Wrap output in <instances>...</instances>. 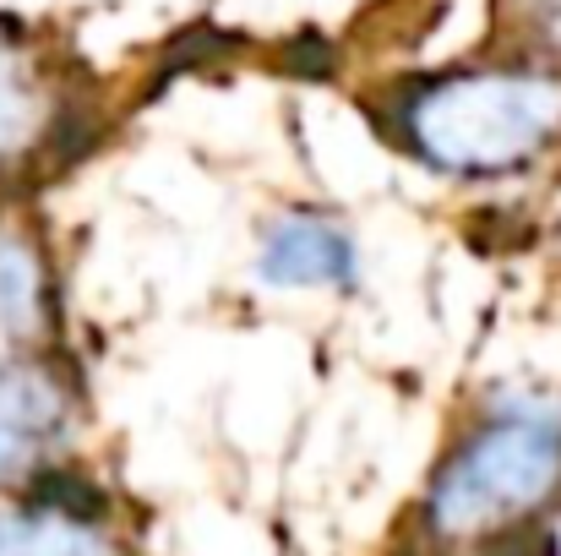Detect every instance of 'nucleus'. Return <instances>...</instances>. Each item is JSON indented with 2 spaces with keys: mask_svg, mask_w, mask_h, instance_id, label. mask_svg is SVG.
<instances>
[{
  "mask_svg": "<svg viewBox=\"0 0 561 556\" xmlns=\"http://www.w3.org/2000/svg\"><path fill=\"white\" fill-rule=\"evenodd\" d=\"M561 387L491 382L447 425L398 556H557Z\"/></svg>",
  "mask_w": 561,
  "mask_h": 556,
  "instance_id": "nucleus-1",
  "label": "nucleus"
},
{
  "mask_svg": "<svg viewBox=\"0 0 561 556\" xmlns=\"http://www.w3.org/2000/svg\"><path fill=\"white\" fill-rule=\"evenodd\" d=\"M366 115L409 170L458 191H502L561 170V66L502 44L387 77Z\"/></svg>",
  "mask_w": 561,
  "mask_h": 556,
  "instance_id": "nucleus-2",
  "label": "nucleus"
},
{
  "mask_svg": "<svg viewBox=\"0 0 561 556\" xmlns=\"http://www.w3.org/2000/svg\"><path fill=\"white\" fill-rule=\"evenodd\" d=\"M104 132V104L77 60L27 16L0 11V196L77 164Z\"/></svg>",
  "mask_w": 561,
  "mask_h": 556,
  "instance_id": "nucleus-3",
  "label": "nucleus"
},
{
  "mask_svg": "<svg viewBox=\"0 0 561 556\" xmlns=\"http://www.w3.org/2000/svg\"><path fill=\"white\" fill-rule=\"evenodd\" d=\"M0 556H142V541L121 491L71 458L0 497Z\"/></svg>",
  "mask_w": 561,
  "mask_h": 556,
  "instance_id": "nucleus-4",
  "label": "nucleus"
},
{
  "mask_svg": "<svg viewBox=\"0 0 561 556\" xmlns=\"http://www.w3.org/2000/svg\"><path fill=\"white\" fill-rule=\"evenodd\" d=\"M88 387L71 350H44L0 366V497L77 458Z\"/></svg>",
  "mask_w": 561,
  "mask_h": 556,
  "instance_id": "nucleus-5",
  "label": "nucleus"
},
{
  "mask_svg": "<svg viewBox=\"0 0 561 556\" xmlns=\"http://www.w3.org/2000/svg\"><path fill=\"white\" fill-rule=\"evenodd\" d=\"M251 279L267 295L350 300L366 290V246L328 202H284L251 235Z\"/></svg>",
  "mask_w": 561,
  "mask_h": 556,
  "instance_id": "nucleus-6",
  "label": "nucleus"
},
{
  "mask_svg": "<svg viewBox=\"0 0 561 556\" xmlns=\"http://www.w3.org/2000/svg\"><path fill=\"white\" fill-rule=\"evenodd\" d=\"M44 350H66L60 262L27 213L0 207V366Z\"/></svg>",
  "mask_w": 561,
  "mask_h": 556,
  "instance_id": "nucleus-7",
  "label": "nucleus"
},
{
  "mask_svg": "<svg viewBox=\"0 0 561 556\" xmlns=\"http://www.w3.org/2000/svg\"><path fill=\"white\" fill-rule=\"evenodd\" d=\"M485 44L561 66V0H485Z\"/></svg>",
  "mask_w": 561,
  "mask_h": 556,
  "instance_id": "nucleus-8",
  "label": "nucleus"
}]
</instances>
